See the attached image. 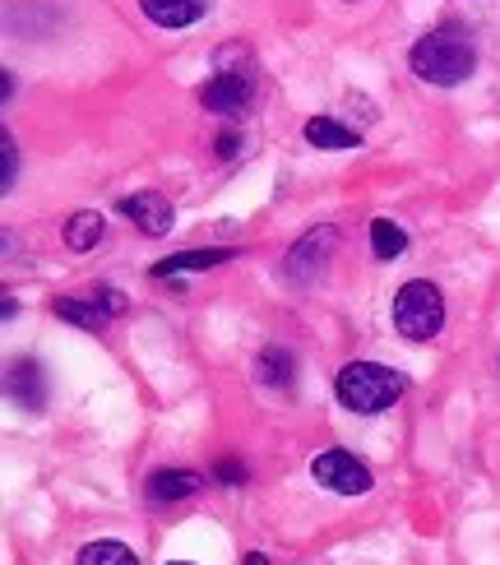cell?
Returning a JSON list of instances; mask_svg holds the SVG:
<instances>
[{"label":"cell","instance_id":"cell-1","mask_svg":"<svg viewBox=\"0 0 500 565\" xmlns=\"http://www.w3.org/2000/svg\"><path fill=\"white\" fill-rule=\"evenodd\" d=\"M472 65H478V52H472V42L459 33V29H436L426 33L417 46H413V75L436 84V88H455L472 75Z\"/></svg>","mask_w":500,"mask_h":565},{"label":"cell","instance_id":"cell-2","mask_svg":"<svg viewBox=\"0 0 500 565\" xmlns=\"http://www.w3.org/2000/svg\"><path fill=\"white\" fill-rule=\"evenodd\" d=\"M408 390V381H403L398 371L380 366V362H348L339 371V381H333V394H339V404L362 413V417H375L394 408V398Z\"/></svg>","mask_w":500,"mask_h":565},{"label":"cell","instance_id":"cell-3","mask_svg":"<svg viewBox=\"0 0 500 565\" xmlns=\"http://www.w3.org/2000/svg\"><path fill=\"white\" fill-rule=\"evenodd\" d=\"M440 324H445V301H440L436 282H426V278L403 282L398 297H394V329L398 334L413 339V343H426V339L440 334Z\"/></svg>","mask_w":500,"mask_h":565},{"label":"cell","instance_id":"cell-4","mask_svg":"<svg viewBox=\"0 0 500 565\" xmlns=\"http://www.w3.org/2000/svg\"><path fill=\"white\" fill-rule=\"evenodd\" d=\"M311 478L329 491H339V497H362V491H371V468L348 455V450H325L311 459Z\"/></svg>","mask_w":500,"mask_h":565},{"label":"cell","instance_id":"cell-5","mask_svg":"<svg viewBox=\"0 0 500 565\" xmlns=\"http://www.w3.org/2000/svg\"><path fill=\"white\" fill-rule=\"evenodd\" d=\"M255 98V75H246V70H219L204 93H200V103L213 111V116H227V121H236V116H246Z\"/></svg>","mask_w":500,"mask_h":565},{"label":"cell","instance_id":"cell-6","mask_svg":"<svg viewBox=\"0 0 500 565\" xmlns=\"http://www.w3.org/2000/svg\"><path fill=\"white\" fill-rule=\"evenodd\" d=\"M121 214L145 232V237H167L177 227V214H172V200L158 195V191H139L130 200H121Z\"/></svg>","mask_w":500,"mask_h":565},{"label":"cell","instance_id":"cell-7","mask_svg":"<svg viewBox=\"0 0 500 565\" xmlns=\"http://www.w3.org/2000/svg\"><path fill=\"white\" fill-rule=\"evenodd\" d=\"M333 227H316V232H306V237L292 246V255H288V278H297V282H311L320 269H325V260H329V250H333Z\"/></svg>","mask_w":500,"mask_h":565},{"label":"cell","instance_id":"cell-8","mask_svg":"<svg viewBox=\"0 0 500 565\" xmlns=\"http://www.w3.org/2000/svg\"><path fill=\"white\" fill-rule=\"evenodd\" d=\"M10 404L42 413L46 408V381H42V366L38 362H14L10 366Z\"/></svg>","mask_w":500,"mask_h":565},{"label":"cell","instance_id":"cell-9","mask_svg":"<svg viewBox=\"0 0 500 565\" xmlns=\"http://www.w3.org/2000/svg\"><path fill=\"white\" fill-rule=\"evenodd\" d=\"M200 487H204V478L190 473V468H162V473L149 478V501H153V505H172V501L195 497Z\"/></svg>","mask_w":500,"mask_h":565},{"label":"cell","instance_id":"cell-10","mask_svg":"<svg viewBox=\"0 0 500 565\" xmlns=\"http://www.w3.org/2000/svg\"><path fill=\"white\" fill-rule=\"evenodd\" d=\"M139 6L158 29H190L195 19H204L209 0H139Z\"/></svg>","mask_w":500,"mask_h":565},{"label":"cell","instance_id":"cell-11","mask_svg":"<svg viewBox=\"0 0 500 565\" xmlns=\"http://www.w3.org/2000/svg\"><path fill=\"white\" fill-rule=\"evenodd\" d=\"M306 139H311L316 149H329V153H343V149H357V135L339 121H329V116H316V121H306Z\"/></svg>","mask_w":500,"mask_h":565},{"label":"cell","instance_id":"cell-12","mask_svg":"<svg viewBox=\"0 0 500 565\" xmlns=\"http://www.w3.org/2000/svg\"><path fill=\"white\" fill-rule=\"evenodd\" d=\"M223 260H227V250H181V255H172V260L153 265L149 274L153 278H177V274H190V269H213V265H223Z\"/></svg>","mask_w":500,"mask_h":565},{"label":"cell","instance_id":"cell-13","mask_svg":"<svg viewBox=\"0 0 500 565\" xmlns=\"http://www.w3.org/2000/svg\"><path fill=\"white\" fill-rule=\"evenodd\" d=\"M52 311L61 316V320H70V324H84V329H103L111 316L103 311V306L98 301H93V292L88 297H61L56 306H52Z\"/></svg>","mask_w":500,"mask_h":565},{"label":"cell","instance_id":"cell-14","mask_svg":"<svg viewBox=\"0 0 500 565\" xmlns=\"http://www.w3.org/2000/svg\"><path fill=\"white\" fill-rule=\"evenodd\" d=\"M103 232H107V223H103V214H93V209H84V214H75L65 223V246L70 250H93L103 242Z\"/></svg>","mask_w":500,"mask_h":565},{"label":"cell","instance_id":"cell-15","mask_svg":"<svg viewBox=\"0 0 500 565\" xmlns=\"http://www.w3.org/2000/svg\"><path fill=\"white\" fill-rule=\"evenodd\" d=\"M371 250H375V260H398V255L408 250V232L390 218H375L371 223Z\"/></svg>","mask_w":500,"mask_h":565},{"label":"cell","instance_id":"cell-16","mask_svg":"<svg viewBox=\"0 0 500 565\" xmlns=\"http://www.w3.org/2000/svg\"><path fill=\"white\" fill-rule=\"evenodd\" d=\"M292 352L288 348H265L259 352V362H255V371H259V381L265 385H274V390H283V385H292Z\"/></svg>","mask_w":500,"mask_h":565},{"label":"cell","instance_id":"cell-17","mask_svg":"<svg viewBox=\"0 0 500 565\" xmlns=\"http://www.w3.org/2000/svg\"><path fill=\"white\" fill-rule=\"evenodd\" d=\"M75 565H139L126 543H88Z\"/></svg>","mask_w":500,"mask_h":565},{"label":"cell","instance_id":"cell-18","mask_svg":"<svg viewBox=\"0 0 500 565\" xmlns=\"http://www.w3.org/2000/svg\"><path fill=\"white\" fill-rule=\"evenodd\" d=\"M14 177H19V149L10 135H0V191H14Z\"/></svg>","mask_w":500,"mask_h":565},{"label":"cell","instance_id":"cell-19","mask_svg":"<svg viewBox=\"0 0 500 565\" xmlns=\"http://www.w3.org/2000/svg\"><path fill=\"white\" fill-rule=\"evenodd\" d=\"M93 301H98L107 316H121V311H126V297L116 292V288H98V292H93Z\"/></svg>","mask_w":500,"mask_h":565},{"label":"cell","instance_id":"cell-20","mask_svg":"<svg viewBox=\"0 0 500 565\" xmlns=\"http://www.w3.org/2000/svg\"><path fill=\"white\" fill-rule=\"evenodd\" d=\"M213 478H219L223 487H242V482H246V468L236 463V459H223V463H219V473H213Z\"/></svg>","mask_w":500,"mask_h":565},{"label":"cell","instance_id":"cell-21","mask_svg":"<svg viewBox=\"0 0 500 565\" xmlns=\"http://www.w3.org/2000/svg\"><path fill=\"white\" fill-rule=\"evenodd\" d=\"M236 145H242L236 135H223V139H219V158H232V153H236Z\"/></svg>","mask_w":500,"mask_h":565},{"label":"cell","instance_id":"cell-22","mask_svg":"<svg viewBox=\"0 0 500 565\" xmlns=\"http://www.w3.org/2000/svg\"><path fill=\"white\" fill-rule=\"evenodd\" d=\"M246 565H269V556H259V552H251V556H246Z\"/></svg>","mask_w":500,"mask_h":565},{"label":"cell","instance_id":"cell-23","mask_svg":"<svg viewBox=\"0 0 500 565\" xmlns=\"http://www.w3.org/2000/svg\"><path fill=\"white\" fill-rule=\"evenodd\" d=\"M177 565H185V561H177Z\"/></svg>","mask_w":500,"mask_h":565}]
</instances>
